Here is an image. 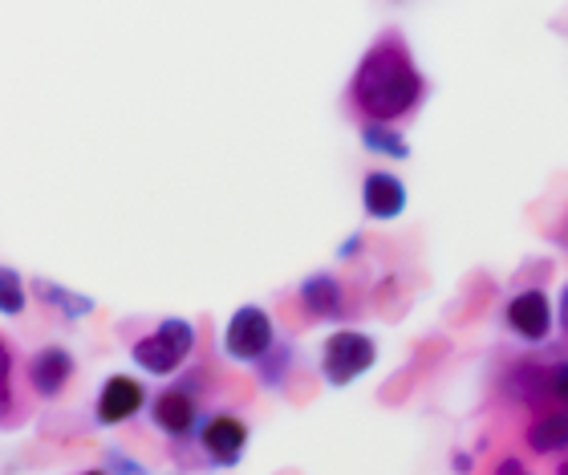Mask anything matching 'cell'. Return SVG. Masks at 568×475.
Listing matches in <instances>:
<instances>
[{
	"label": "cell",
	"mask_w": 568,
	"mask_h": 475,
	"mask_svg": "<svg viewBox=\"0 0 568 475\" xmlns=\"http://www.w3.org/2000/svg\"><path fill=\"white\" fill-rule=\"evenodd\" d=\"M288 370H293V350H288V345H276L273 354L256 366V374H261V382L268 391H281L284 378H288Z\"/></svg>",
	"instance_id": "cell-18"
},
{
	"label": "cell",
	"mask_w": 568,
	"mask_h": 475,
	"mask_svg": "<svg viewBox=\"0 0 568 475\" xmlns=\"http://www.w3.org/2000/svg\"><path fill=\"white\" fill-rule=\"evenodd\" d=\"M548 394L568 411V357L557 366H548Z\"/></svg>",
	"instance_id": "cell-19"
},
{
	"label": "cell",
	"mask_w": 568,
	"mask_h": 475,
	"mask_svg": "<svg viewBox=\"0 0 568 475\" xmlns=\"http://www.w3.org/2000/svg\"><path fill=\"white\" fill-rule=\"evenodd\" d=\"M520 472H524L520 459H504V464L496 467V475H520Z\"/></svg>",
	"instance_id": "cell-21"
},
{
	"label": "cell",
	"mask_w": 568,
	"mask_h": 475,
	"mask_svg": "<svg viewBox=\"0 0 568 475\" xmlns=\"http://www.w3.org/2000/svg\"><path fill=\"white\" fill-rule=\"evenodd\" d=\"M524 443L536 455H568V411H548L536 415L524 431Z\"/></svg>",
	"instance_id": "cell-12"
},
{
	"label": "cell",
	"mask_w": 568,
	"mask_h": 475,
	"mask_svg": "<svg viewBox=\"0 0 568 475\" xmlns=\"http://www.w3.org/2000/svg\"><path fill=\"white\" fill-rule=\"evenodd\" d=\"M146 406H151V394H146V386L139 378L110 374L94 398V423L98 427H119V423H131L134 415H142Z\"/></svg>",
	"instance_id": "cell-8"
},
{
	"label": "cell",
	"mask_w": 568,
	"mask_h": 475,
	"mask_svg": "<svg viewBox=\"0 0 568 475\" xmlns=\"http://www.w3.org/2000/svg\"><path fill=\"white\" fill-rule=\"evenodd\" d=\"M504 325L516 342L524 345H545L557 330V301L548 297L545 289H520L516 297L504 305Z\"/></svg>",
	"instance_id": "cell-5"
},
{
	"label": "cell",
	"mask_w": 568,
	"mask_h": 475,
	"mask_svg": "<svg viewBox=\"0 0 568 475\" xmlns=\"http://www.w3.org/2000/svg\"><path fill=\"white\" fill-rule=\"evenodd\" d=\"M508 394L516 398V403H540V394H548V370L540 366V362H516L508 374ZM552 398V394H548Z\"/></svg>",
	"instance_id": "cell-14"
},
{
	"label": "cell",
	"mask_w": 568,
	"mask_h": 475,
	"mask_svg": "<svg viewBox=\"0 0 568 475\" xmlns=\"http://www.w3.org/2000/svg\"><path fill=\"white\" fill-rule=\"evenodd\" d=\"M248 439H252L248 423H244L240 415H232V411H215V415H207L203 418L200 435H195L203 459H207L212 467H236L240 459H244V452H248Z\"/></svg>",
	"instance_id": "cell-7"
},
{
	"label": "cell",
	"mask_w": 568,
	"mask_h": 475,
	"mask_svg": "<svg viewBox=\"0 0 568 475\" xmlns=\"http://www.w3.org/2000/svg\"><path fill=\"white\" fill-rule=\"evenodd\" d=\"M73 354L65 350V345H41L33 357H29V366H24V374H29V386H33L37 398H61L65 394V386L73 382Z\"/></svg>",
	"instance_id": "cell-9"
},
{
	"label": "cell",
	"mask_w": 568,
	"mask_h": 475,
	"mask_svg": "<svg viewBox=\"0 0 568 475\" xmlns=\"http://www.w3.org/2000/svg\"><path fill=\"white\" fill-rule=\"evenodd\" d=\"M557 325L560 333H568V281L560 285V297H557Z\"/></svg>",
	"instance_id": "cell-20"
},
{
	"label": "cell",
	"mask_w": 568,
	"mask_h": 475,
	"mask_svg": "<svg viewBox=\"0 0 568 475\" xmlns=\"http://www.w3.org/2000/svg\"><path fill=\"white\" fill-rule=\"evenodd\" d=\"M281 337H276V321L261 305H240L224 325V354L240 366H261L273 354Z\"/></svg>",
	"instance_id": "cell-4"
},
{
	"label": "cell",
	"mask_w": 568,
	"mask_h": 475,
	"mask_svg": "<svg viewBox=\"0 0 568 475\" xmlns=\"http://www.w3.org/2000/svg\"><path fill=\"white\" fill-rule=\"evenodd\" d=\"M24 305H29V289H24L21 273L9 269V264H0V313L4 317H21Z\"/></svg>",
	"instance_id": "cell-17"
},
{
	"label": "cell",
	"mask_w": 568,
	"mask_h": 475,
	"mask_svg": "<svg viewBox=\"0 0 568 475\" xmlns=\"http://www.w3.org/2000/svg\"><path fill=\"white\" fill-rule=\"evenodd\" d=\"M151 423L159 431H163L166 439H175V443H187L200 435L203 427V406L200 398H195V391H191L187 382H179V386H166V391L151 394Z\"/></svg>",
	"instance_id": "cell-6"
},
{
	"label": "cell",
	"mask_w": 568,
	"mask_h": 475,
	"mask_svg": "<svg viewBox=\"0 0 568 475\" xmlns=\"http://www.w3.org/2000/svg\"><path fill=\"white\" fill-rule=\"evenodd\" d=\"M85 475H106V472H85Z\"/></svg>",
	"instance_id": "cell-23"
},
{
	"label": "cell",
	"mask_w": 568,
	"mask_h": 475,
	"mask_svg": "<svg viewBox=\"0 0 568 475\" xmlns=\"http://www.w3.org/2000/svg\"><path fill=\"white\" fill-rule=\"evenodd\" d=\"M406 203H410V191L394 171H366V179H362V212L369 220L390 224V220H398L406 212Z\"/></svg>",
	"instance_id": "cell-10"
},
{
	"label": "cell",
	"mask_w": 568,
	"mask_h": 475,
	"mask_svg": "<svg viewBox=\"0 0 568 475\" xmlns=\"http://www.w3.org/2000/svg\"><path fill=\"white\" fill-rule=\"evenodd\" d=\"M557 475H568V455H565V459H560V464H557Z\"/></svg>",
	"instance_id": "cell-22"
},
{
	"label": "cell",
	"mask_w": 568,
	"mask_h": 475,
	"mask_svg": "<svg viewBox=\"0 0 568 475\" xmlns=\"http://www.w3.org/2000/svg\"><path fill=\"white\" fill-rule=\"evenodd\" d=\"M378 366V342L362 330H337L321 345V378L333 391L354 386L357 378H366L369 370Z\"/></svg>",
	"instance_id": "cell-3"
},
{
	"label": "cell",
	"mask_w": 568,
	"mask_h": 475,
	"mask_svg": "<svg viewBox=\"0 0 568 475\" xmlns=\"http://www.w3.org/2000/svg\"><path fill=\"white\" fill-rule=\"evenodd\" d=\"M520 475H532V472H520Z\"/></svg>",
	"instance_id": "cell-24"
},
{
	"label": "cell",
	"mask_w": 568,
	"mask_h": 475,
	"mask_svg": "<svg viewBox=\"0 0 568 475\" xmlns=\"http://www.w3.org/2000/svg\"><path fill=\"white\" fill-rule=\"evenodd\" d=\"M17 354H12V345L0 337V427H9L12 418H17V411H12V403H17Z\"/></svg>",
	"instance_id": "cell-16"
},
{
	"label": "cell",
	"mask_w": 568,
	"mask_h": 475,
	"mask_svg": "<svg viewBox=\"0 0 568 475\" xmlns=\"http://www.w3.org/2000/svg\"><path fill=\"white\" fill-rule=\"evenodd\" d=\"M191 350H195V325L187 317H163L151 333H142L131 345L134 366L154 374V378H171L187 366Z\"/></svg>",
	"instance_id": "cell-2"
},
{
	"label": "cell",
	"mask_w": 568,
	"mask_h": 475,
	"mask_svg": "<svg viewBox=\"0 0 568 475\" xmlns=\"http://www.w3.org/2000/svg\"><path fill=\"white\" fill-rule=\"evenodd\" d=\"M301 297V310L313 321H342L345 317V289L333 273H313L301 281L296 289Z\"/></svg>",
	"instance_id": "cell-11"
},
{
	"label": "cell",
	"mask_w": 568,
	"mask_h": 475,
	"mask_svg": "<svg viewBox=\"0 0 568 475\" xmlns=\"http://www.w3.org/2000/svg\"><path fill=\"white\" fill-rule=\"evenodd\" d=\"M362 146H366L369 155H382V159H410V143H406L403 134L394 131V127H378V122H366L362 127Z\"/></svg>",
	"instance_id": "cell-15"
},
{
	"label": "cell",
	"mask_w": 568,
	"mask_h": 475,
	"mask_svg": "<svg viewBox=\"0 0 568 475\" xmlns=\"http://www.w3.org/2000/svg\"><path fill=\"white\" fill-rule=\"evenodd\" d=\"M33 293H37V301H41V305L58 310L61 317H70V321L90 317V313H94V301L82 297V293H70V289H61L58 281H45V276H37V281H33Z\"/></svg>",
	"instance_id": "cell-13"
},
{
	"label": "cell",
	"mask_w": 568,
	"mask_h": 475,
	"mask_svg": "<svg viewBox=\"0 0 568 475\" xmlns=\"http://www.w3.org/2000/svg\"><path fill=\"white\" fill-rule=\"evenodd\" d=\"M349 102L362 119L378 122V127H394L423 107L426 78L403 33L390 29L362 53L354 78H349Z\"/></svg>",
	"instance_id": "cell-1"
}]
</instances>
